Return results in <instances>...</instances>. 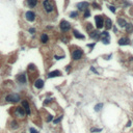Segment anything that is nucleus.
Returning <instances> with one entry per match:
<instances>
[{"label":"nucleus","mask_w":133,"mask_h":133,"mask_svg":"<svg viewBox=\"0 0 133 133\" xmlns=\"http://www.w3.org/2000/svg\"><path fill=\"white\" fill-rule=\"evenodd\" d=\"M73 35H74L76 39H79V40H84V39H85V36L83 35L82 33H80L78 30H76V29L73 30Z\"/></svg>","instance_id":"obj_17"},{"label":"nucleus","mask_w":133,"mask_h":133,"mask_svg":"<svg viewBox=\"0 0 133 133\" xmlns=\"http://www.w3.org/2000/svg\"><path fill=\"white\" fill-rule=\"evenodd\" d=\"M44 83H45L44 82V80L39 78V79L34 80V82H33V86H34L36 90H42V88L44 87Z\"/></svg>","instance_id":"obj_12"},{"label":"nucleus","mask_w":133,"mask_h":133,"mask_svg":"<svg viewBox=\"0 0 133 133\" xmlns=\"http://www.w3.org/2000/svg\"><path fill=\"white\" fill-rule=\"evenodd\" d=\"M125 28H126V31L127 32H130V31L133 30V25L132 24H127L125 26Z\"/></svg>","instance_id":"obj_24"},{"label":"nucleus","mask_w":133,"mask_h":133,"mask_svg":"<svg viewBox=\"0 0 133 133\" xmlns=\"http://www.w3.org/2000/svg\"><path fill=\"white\" fill-rule=\"evenodd\" d=\"M102 107H103V104L102 103H98L97 105L95 106V111H96V112H98V111L101 110V108H102Z\"/></svg>","instance_id":"obj_23"},{"label":"nucleus","mask_w":133,"mask_h":133,"mask_svg":"<svg viewBox=\"0 0 133 133\" xmlns=\"http://www.w3.org/2000/svg\"><path fill=\"white\" fill-rule=\"evenodd\" d=\"M29 131H30V133H39V132H38V130L34 129V128H32V127H31V128L29 129Z\"/></svg>","instance_id":"obj_34"},{"label":"nucleus","mask_w":133,"mask_h":133,"mask_svg":"<svg viewBox=\"0 0 133 133\" xmlns=\"http://www.w3.org/2000/svg\"><path fill=\"white\" fill-rule=\"evenodd\" d=\"M59 76H61V72L58 71V70L49 72L48 75H47V77H48V78H54V77H59Z\"/></svg>","instance_id":"obj_14"},{"label":"nucleus","mask_w":133,"mask_h":133,"mask_svg":"<svg viewBox=\"0 0 133 133\" xmlns=\"http://www.w3.org/2000/svg\"><path fill=\"white\" fill-rule=\"evenodd\" d=\"M59 28H60V30L62 32H67L68 30H70L71 25H70V23L68 22V21L62 20V21H60V23H59Z\"/></svg>","instance_id":"obj_8"},{"label":"nucleus","mask_w":133,"mask_h":133,"mask_svg":"<svg viewBox=\"0 0 133 133\" xmlns=\"http://www.w3.org/2000/svg\"><path fill=\"white\" fill-rule=\"evenodd\" d=\"M108 9H110L111 12L113 13V14H116V7H114V6H112V5H108Z\"/></svg>","instance_id":"obj_29"},{"label":"nucleus","mask_w":133,"mask_h":133,"mask_svg":"<svg viewBox=\"0 0 133 133\" xmlns=\"http://www.w3.org/2000/svg\"><path fill=\"white\" fill-rule=\"evenodd\" d=\"M40 41L42 44H47L49 42V35L47 33H42L41 34V38H40Z\"/></svg>","instance_id":"obj_16"},{"label":"nucleus","mask_w":133,"mask_h":133,"mask_svg":"<svg viewBox=\"0 0 133 133\" xmlns=\"http://www.w3.org/2000/svg\"><path fill=\"white\" fill-rule=\"evenodd\" d=\"M28 32H29L30 33V34H35V32H36V29H35V28H33V27H30L29 28V29H28Z\"/></svg>","instance_id":"obj_26"},{"label":"nucleus","mask_w":133,"mask_h":133,"mask_svg":"<svg viewBox=\"0 0 133 133\" xmlns=\"http://www.w3.org/2000/svg\"><path fill=\"white\" fill-rule=\"evenodd\" d=\"M42 6H43V9L47 14H52L55 10V6H54V3L52 2V0H43L42 1Z\"/></svg>","instance_id":"obj_3"},{"label":"nucleus","mask_w":133,"mask_h":133,"mask_svg":"<svg viewBox=\"0 0 133 133\" xmlns=\"http://www.w3.org/2000/svg\"><path fill=\"white\" fill-rule=\"evenodd\" d=\"M19 127H20V123L18 120L13 119L12 121L9 122V128L12 130H17V129H19Z\"/></svg>","instance_id":"obj_11"},{"label":"nucleus","mask_w":133,"mask_h":133,"mask_svg":"<svg viewBox=\"0 0 133 133\" xmlns=\"http://www.w3.org/2000/svg\"><path fill=\"white\" fill-rule=\"evenodd\" d=\"M90 36L92 39H99L100 38V33L97 30H90Z\"/></svg>","instance_id":"obj_19"},{"label":"nucleus","mask_w":133,"mask_h":133,"mask_svg":"<svg viewBox=\"0 0 133 133\" xmlns=\"http://www.w3.org/2000/svg\"><path fill=\"white\" fill-rule=\"evenodd\" d=\"M16 81H17L19 84L24 85L27 83V75L26 73H21V74H18L16 76Z\"/></svg>","instance_id":"obj_5"},{"label":"nucleus","mask_w":133,"mask_h":133,"mask_svg":"<svg viewBox=\"0 0 133 133\" xmlns=\"http://www.w3.org/2000/svg\"><path fill=\"white\" fill-rule=\"evenodd\" d=\"M77 9H79V10H84V9H86L88 6H90V4H88V2L86 1H83V2H79V3H77Z\"/></svg>","instance_id":"obj_13"},{"label":"nucleus","mask_w":133,"mask_h":133,"mask_svg":"<svg viewBox=\"0 0 133 133\" xmlns=\"http://www.w3.org/2000/svg\"><path fill=\"white\" fill-rule=\"evenodd\" d=\"M90 16V9H84V13H83V17L84 18H88Z\"/></svg>","instance_id":"obj_25"},{"label":"nucleus","mask_w":133,"mask_h":133,"mask_svg":"<svg viewBox=\"0 0 133 133\" xmlns=\"http://www.w3.org/2000/svg\"><path fill=\"white\" fill-rule=\"evenodd\" d=\"M100 40L102 41L103 44L107 45L109 44V41H110V38H109V33L108 31H103V32L100 33Z\"/></svg>","instance_id":"obj_9"},{"label":"nucleus","mask_w":133,"mask_h":133,"mask_svg":"<svg viewBox=\"0 0 133 133\" xmlns=\"http://www.w3.org/2000/svg\"><path fill=\"white\" fill-rule=\"evenodd\" d=\"M96 43H93V44H87V47H90V49H94V47H95Z\"/></svg>","instance_id":"obj_36"},{"label":"nucleus","mask_w":133,"mask_h":133,"mask_svg":"<svg viewBox=\"0 0 133 133\" xmlns=\"http://www.w3.org/2000/svg\"><path fill=\"white\" fill-rule=\"evenodd\" d=\"M104 25H105V27L107 28V29L109 30L110 29V28H112V22H111V20L109 19V18H107V19L105 20V23H104Z\"/></svg>","instance_id":"obj_20"},{"label":"nucleus","mask_w":133,"mask_h":133,"mask_svg":"<svg viewBox=\"0 0 133 133\" xmlns=\"http://www.w3.org/2000/svg\"><path fill=\"white\" fill-rule=\"evenodd\" d=\"M90 71H92V72H94V73H95L96 75H98V74H99V73L97 72V70H96V69H95V68H94V67H90Z\"/></svg>","instance_id":"obj_35"},{"label":"nucleus","mask_w":133,"mask_h":133,"mask_svg":"<svg viewBox=\"0 0 133 133\" xmlns=\"http://www.w3.org/2000/svg\"><path fill=\"white\" fill-rule=\"evenodd\" d=\"M53 121V116H51V114H48L47 116V119H46V122L47 123H49V122Z\"/></svg>","instance_id":"obj_27"},{"label":"nucleus","mask_w":133,"mask_h":133,"mask_svg":"<svg viewBox=\"0 0 133 133\" xmlns=\"http://www.w3.org/2000/svg\"><path fill=\"white\" fill-rule=\"evenodd\" d=\"M21 106L24 108L26 116H30L31 114V107H30V104H29V102H28V100L22 99V100H21Z\"/></svg>","instance_id":"obj_4"},{"label":"nucleus","mask_w":133,"mask_h":133,"mask_svg":"<svg viewBox=\"0 0 133 133\" xmlns=\"http://www.w3.org/2000/svg\"><path fill=\"white\" fill-rule=\"evenodd\" d=\"M52 101H53V99H52V98H51V99H49V98H48V99H46V100L44 101V105H47V104L51 103Z\"/></svg>","instance_id":"obj_30"},{"label":"nucleus","mask_w":133,"mask_h":133,"mask_svg":"<svg viewBox=\"0 0 133 133\" xmlns=\"http://www.w3.org/2000/svg\"><path fill=\"white\" fill-rule=\"evenodd\" d=\"M13 116L16 120H24L26 118V112H25L24 108L21 105L15 106L14 109H13Z\"/></svg>","instance_id":"obj_2"},{"label":"nucleus","mask_w":133,"mask_h":133,"mask_svg":"<svg viewBox=\"0 0 133 133\" xmlns=\"http://www.w3.org/2000/svg\"><path fill=\"white\" fill-rule=\"evenodd\" d=\"M61 119H62V116H59V118H57L56 120H54V121H53V123L55 124V125H56V124H58L59 122L61 121Z\"/></svg>","instance_id":"obj_32"},{"label":"nucleus","mask_w":133,"mask_h":133,"mask_svg":"<svg viewBox=\"0 0 133 133\" xmlns=\"http://www.w3.org/2000/svg\"><path fill=\"white\" fill-rule=\"evenodd\" d=\"M24 18L26 21H28V22H34L35 19H36V15L34 12H32V10H27V12L24 14Z\"/></svg>","instance_id":"obj_6"},{"label":"nucleus","mask_w":133,"mask_h":133,"mask_svg":"<svg viewBox=\"0 0 133 133\" xmlns=\"http://www.w3.org/2000/svg\"><path fill=\"white\" fill-rule=\"evenodd\" d=\"M118 24L121 26V27H125V26L127 25V22H126V20L124 19V18H119L118 19Z\"/></svg>","instance_id":"obj_21"},{"label":"nucleus","mask_w":133,"mask_h":133,"mask_svg":"<svg viewBox=\"0 0 133 133\" xmlns=\"http://www.w3.org/2000/svg\"><path fill=\"white\" fill-rule=\"evenodd\" d=\"M95 21H96V26H97L98 29H101V28L104 27V18L102 16H96Z\"/></svg>","instance_id":"obj_10"},{"label":"nucleus","mask_w":133,"mask_h":133,"mask_svg":"<svg viewBox=\"0 0 133 133\" xmlns=\"http://www.w3.org/2000/svg\"><path fill=\"white\" fill-rule=\"evenodd\" d=\"M83 56V52L82 50H80V49H75V50H73L72 52V58L74 59V60H79V59H81Z\"/></svg>","instance_id":"obj_7"},{"label":"nucleus","mask_w":133,"mask_h":133,"mask_svg":"<svg viewBox=\"0 0 133 133\" xmlns=\"http://www.w3.org/2000/svg\"><path fill=\"white\" fill-rule=\"evenodd\" d=\"M112 28H113V31H114V32H118V29H116V26H112Z\"/></svg>","instance_id":"obj_38"},{"label":"nucleus","mask_w":133,"mask_h":133,"mask_svg":"<svg viewBox=\"0 0 133 133\" xmlns=\"http://www.w3.org/2000/svg\"><path fill=\"white\" fill-rule=\"evenodd\" d=\"M38 2L39 0H26V3H27L28 7H30V9H34L38 5Z\"/></svg>","instance_id":"obj_15"},{"label":"nucleus","mask_w":133,"mask_h":133,"mask_svg":"<svg viewBox=\"0 0 133 133\" xmlns=\"http://www.w3.org/2000/svg\"><path fill=\"white\" fill-rule=\"evenodd\" d=\"M130 44V40L128 38H122L119 41V45L120 46H124V45H129Z\"/></svg>","instance_id":"obj_18"},{"label":"nucleus","mask_w":133,"mask_h":133,"mask_svg":"<svg viewBox=\"0 0 133 133\" xmlns=\"http://www.w3.org/2000/svg\"><path fill=\"white\" fill-rule=\"evenodd\" d=\"M93 6L96 7V9H101V6H100V5H98L97 3H95V2L93 3Z\"/></svg>","instance_id":"obj_33"},{"label":"nucleus","mask_w":133,"mask_h":133,"mask_svg":"<svg viewBox=\"0 0 133 133\" xmlns=\"http://www.w3.org/2000/svg\"><path fill=\"white\" fill-rule=\"evenodd\" d=\"M101 131H102V129H100V128H92V129H90V132H92V133L101 132Z\"/></svg>","instance_id":"obj_28"},{"label":"nucleus","mask_w":133,"mask_h":133,"mask_svg":"<svg viewBox=\"0 0 133 133\" xmlns=\"http://www.w3.org/2000/svg\"><path fill=\"white\" fill-rule=\"evenodd\" d=\"M77 16H78L77 12H72L71 14H70V17H71V18H77Z\"/></svg>","instance_id":"obj_31"},{"label":"nucleus","mask_w":133,"mask_h":133,"mask_svg":"<svg viewBox=\"0 0 133 133\" xmlns=\"http://www.w3.org/2000/svg\"><path fill=\"white\" fill-rule=\"evenodd\" d=\"M131 124H132V122H131V121H128V123H127L126 126H127V127H130V126H131Z\"/></svg>","instance_id":"obj_37"},{"label":"nucleus","mask_w":133,"mask_h":133,"mask_svg":"<svg viewBox=\"0 0 133 133\" xmlns=\"http://www.w3.org/2000/svg\"><path fill=\"white\" fill-rule=\"evenodd\" d=\"M22 100V97H21L20 94L18 93H9L5 95L4 97V101L7 103H12V104H17L21 102Z\"/></svg>","instance_id":"obj_1"},{"label":"nucleus","mask_w":133,"mask_h":133,"mask_svg":"<svg viewBox=\"0 0 133 133\" xmlns=\"http://www.w3.org/2000/svg\"><path fill=\"white\" fill-rule=\"evenodd\" d=\"M27 70H28V72H34V71H36V68L33 64H28Z\"/></svg>","instance_id":"obj_22"},{"label":"nucleus","mask_w":133,"mask_h":133,"mask_svg":"<svg viewBox=\"0 0 133 133\" xmlns=\"http://www.w3.org/2000/svg\"><path fill=\"white\" fill-rule=\"evenodd\" d=\"M21 133H25V132H21Z\"/></svg>","instance_id":"obj_39"}]
</instances>
